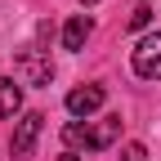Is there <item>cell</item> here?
Returning <instances> with one entry per match:
<instances>
[{
	"label": "cell",
	"instance_id": "obj_1",
	"mask_svg": "<svg viewBox=\"0 0 161 161\" xmlns=\"http://www.w3.org/2000/svg\"><path fill=\"white\" fill-rule=\"evenodd\" d=\"M63 139H67V148H85V152H103V148H112L116 139H121V116H103L98 125H80V121H67V130H63Z\"/></svg>",
	"mask_w": 161,
	"mask_h": 161
},
{
	"label": "cell",
	"instance_id": "obj_2",
	"mask_svg": "<svg viewBox=\"0 0 161 161\" xmlns=\"http://www.w3.org/2000/svg\"><path fill=\"white\" fill-rule=\"evenodd\" d=\"M134 76H143V80H161V31L143 36L134 45Z\"/></svg>",
	"mask_w": 161,
	"mask_h": 161
},
{
	"label": "cell",
	"instance_id": "obj_3",
	"mask_svg": "<svg viewBox=\"0 0 161 161\" xmlns=\"http://www.w3.org/2000/svg\"><path fill=\"white\" fill-rule=\"evenodd\" d=\"M18 72H23L27 85H49V80H54L49 49H23V54H18Z\"/></svg>",
	"mask_w": 161,
	"mask_h": 161
},
{
	"label": "cell",
	"instance_id": "obj_4",
	"mask_svg": "<svg viewBox=\"0 0 161 161\" xmlns=\"http://www.w3.org/2000/svg\"><path fill=\"white\" fill-rule=\"evenodd\" d=\"M40 125H45V116H40V112H27L23 121H18V130H14V143H9L14 161H27V157H31L36 139H40Z\"/></svg>",
	"mask_w": 161,
	"mask_h": 161
},
{
	"label": "cell",
	"instance_id": "obj_5",
	"mask_svg": "<svg viewBox=\"0 0 161 161\" xmlns=\"http://www.w3.org/2000/svg\"><path fill=\"white\" fill-rule=\"evenodd\" d=\"M103 103H108V90L103 85H80V90L67 94V112L72 116H90V112H98Z\"/></svg>",
	"mask_w": 161,
	"mask_h": 161
},
{
	"label": "cell",
	"instance_id": "obj_6",
	"mask_svg": "<svg viewBox=\"0 0 161 161\" xmlns=\"http://www.w3.org/2000/svg\"><path fill=\"white\" fill-rule=\"evenodd\" d=\"M90 27H94L90 18H85V14H76L72 23L63 27V49H80V45H85V36H90Z\"/></svg>",
	"mask_w": 161,
	"mask_h": 161
},
{
	"label": "cell",
	"instance_id": "obj_7",
	"mask_svg": "<svg viewBox=\"0 0 161 161\" xmlns=\"http://www.w3.org/2000/svg\"><path fill=\"white\" fill-rule=\"evenodd\" d=\"M18 108H23V90H18L14 80L0 76V116H14Z\"/></svg>",
	"mask_w": 161,
	"mask_h": 161
},
{
	"label": "cell",
	"instance_id": "obj_8",
	"mask_svg": "<svg viewBox=\"0 0 161 161\" xmlns=\"http://www.w3.org/2000/svg\"><path fill=\"white\" fill-rule=\"evenodd\" d=\"M148 23H152V5H134V9H130V31L148 27Z\"/></svg>",
	"mask_w": 161,
	"mask_h": 161
},
{
	"label": "cell",
	"instance_id": "obj_9",
	"mask_svg": "<svg viewBox=\"0 0 161 161\" xmlns=\"http://www.w3.org/2000/svg\"><path fill=\"white\" fill-rule=\"evenodd\" d=\"M143 157H148L143 143H125V148H121V161H143Z\"/></svg>",
	"mask_w": 161,
	"mask_h": 161
},
{
	"label": "cell",
	"instance_id": "obj_10",
	"mask_svg": "<svg viewBox=\"0 0 161 161\" xmlns=\"http://www.w3.org/2000/svg\"><path fill=\"white\" fill-rule=\"evenodd\" d=\"M58 161H80V157H76V152H63V157H58Z\"/></svg>",
	"mask_w": 161,
	"mask_h": 161
},
{
	"label": "cell",
	"instance_id": "obj_11",
	"mask_svg": "<svg viewBox=\"0 0 161 161\" xmlns=\"http://www.w3.org/2000/svg\"><path fill=\"white\" fill-rule=\"evenodd\" d=\"M80 5H98V0H80Z\"/></svg>",
	"mask_w": 161,
	"mask_h": 161
}]
</instances>
